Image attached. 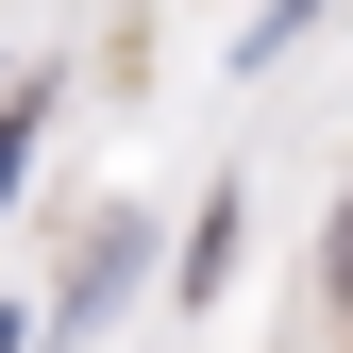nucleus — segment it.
Returning <instances> with one entry per match:
<instances>
[{
  "mask_svg": "<svg viewBox=\"0 0 353 353\" xmlns=\"http://www.w3.org/2000/svg\"><path fill=\"white\" fill-rule=\"evenodd\" d=\"M0 353H17V320H0Z\"/></svg>",
  "mask_w": 353,
  "mask_h": 353,
  "instance_id": "nucleus-2",
  "label": "nucleus"
},
{
  "mask_svg": "<svg viewBox=\"0 0 353 353\" xmlns=\"http://www.w3.org/2000/svg\"><path fill=\"white\" fill-rule=\"evenodd\" d=\"M17 168H34V101H17V118H0V185H17Z\"/></svg>",
  "mask_w": 353,
  "mask_h": 353,
  "instance_id": "nucleus-1",
  "label": "nucleus"
}]
</instances>
